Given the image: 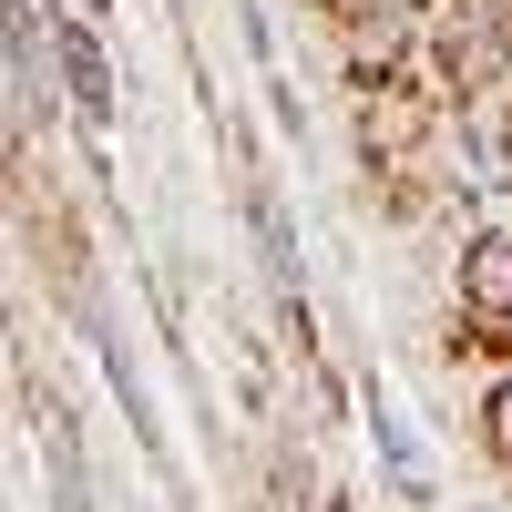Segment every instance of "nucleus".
<instances>
[{"label": "nucleus", "instance_id": "obj_1", "mask_svg": "<svg viewBox=\"0 0 512 512\" xmlns=\"http://www.w3.org/2000/svg\"><path fill=\"white\" fill-rule=\"evenodd\" d=\"M472 451L492 461V472L512 482V359L482 379V400H472Z\"/></svg>", "mask_w": 512, "mask_h": 512}, {"label": "nucleus", "instance_id": "obj_2", "mask_svg": "<svg viewBox=\"0 0 512 512\" xmlns=\"http://www.w3.org/2000/svg\"><path fill=\"white\" fill-rule=\"evenodd\" d=\"M502 492H512V482H502Z\"/></svg>", "mask_w": 512, "mask_h": 512}]
</instances>
